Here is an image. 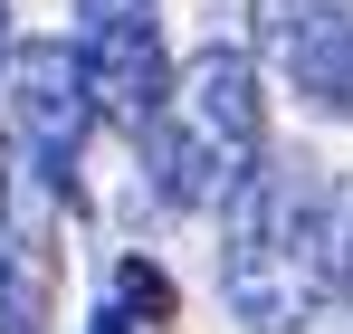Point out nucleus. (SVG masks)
Segmentation results:
<instances>
[{"mask_svg": "<svg viewBox=\"0 0 353 334\" xmlns=\"http://www.w3.org/2000/svg\"><path fill=\"white\" fill-rule=\"evenodd\" d=\"M220 296L248 334H305L344 296V229L325 172L287 163L248 181V201L220 229Z\"/></svg>", "mask_w": 353, "mask_h": 334, "instance_id": "nucleus-1", "label": "nucleus"}, {"mask_svg": "<svg viewBox=\"0 0 353 334\" xmlns=\"http://www.w3.org/2000/svg\"><path fill=\"white\" fill-rule=\"evenodd\" d=\"M10 57L19 48H10V0H0V86H10Z\"/></svg>", "mask_w": 353, "mask_h": 334, "instance_id": "nucleus-7", "label": "nucleus"}, {"mask_svg": "<svg viewBox=\"0 0 353 334\" xmlns=\"http://www.w3.org/2000/svg\"><path fill=\"white\" fill-rule=\"evenodd\" d=\"M86 334H143V325H124V315H105V306H96V325Z\"/></svg>", "mask_w": 353, "mask_h": 334, "instance_id": "nucleus-8", "label": "nucleus"}, {"mask_svg": "<svg viewBox=\"0 0 353 334\" xmlns=\"http://www.w3.org/2000/svg\"><path fill=\"white\" fill-rule=\"evenodd\" d=\"M58 210L48 191L10 181L0 172V334H48V239H58Z\"/></svg>", "mask_w": 353, "mask_h": 334, "instance_id": "nucleus-6", "label": "nucleus"}, {"mask_svg": "<svg viewBox=\"0 0 353 334\" xmlns=\"http://www.w3.org/2000/svg\"><path fill=\"white\" fill-rule=\"evenodd\" d=\"M344 306H353V229H344Z\"/></svg>", "mask_w": 353, "mask_h": 334, "instance_id": "nucleus-9", "label": "nucleus"}, {"mask_svg": "<svg viewBox=\"0 0 353 334\" xmlns=\"http://www.w3.org/2000/svg\"><path fill=\"white\" fill-rule=\"evenodd\" d=\"M248 19H258V57L296 96L353 124V0H258Z\"/></svg>", "mask_w": 353, "mask_h": 334, "instance_id": "nucleus-5", "label": "nucleus"}, {"mask_svg": "<svg viewBox=\"0 0 353 334\" xmlns=\"http://www.w3.org/2000/svg\"><path fill=\"white\" fill-rule=\"evenodd\" d=\"M153 191L172 210H239L248 181L268 172V106H258V67L248 48H201L172 77V96L143 134Z\"/></svg>", "mask_w": 353, "mask_h": 334, "instance_id": "nucleus-2", "label": "nucleus"}, {"mask_svg": "<svg viewBox=\"0 0 353 334\" xmlns=\"http://www.w3.org/2000/svg\"><path fill=\"white\" fill-rule=\"evenodd\" d=\"M86 124H105V115H96V96H86L77 48L29 39V48L10 57V86H0V163L19 172V181H39V191L67 201L77 153H86Z\"/></svg>", "mask_w": 353, "mask_h": 334, "instance_id": "nucleus-3", "label": "nucleus"}, {"mask_svg": "<svg viewBox=\"0 0 353 334\" xmlns=\"http://www.w3.org/2000/svg\"><path fill=\"white\" fill-rule=\"evenodd\" d=\"M77 67H86V96L115 134H153V115L172 96L181 67H163V0H77Z\"/></svg>", "mask_w": 353, "mask_h": 334, "instance_id": "nucleus-4", "label": "nucleus"}]
</instances>
